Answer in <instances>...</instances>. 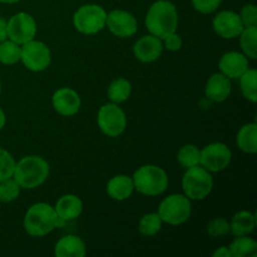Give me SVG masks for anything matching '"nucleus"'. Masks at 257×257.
Instances as JSON below:
<instances>
[{
  "mask_svg": "<svg viewBox=\"0 0 257 257\" xmlns=\"http://www.w3.org/2000/svg\"><path fill=\"white\" fill-rule=\"evenodd\" d=\"M65 223L57 215L54 206L45 202H37L30 206L23 218L24 231L32 237H44L55 228L64 227Z\"/></svg>",
  "mask_w": 257,
  "mask_h": 257,
  "instance_id": "obj_1",
  "label": "nucleus"
},
{
  "mask_svg": "<svg viewBox=\"0 0 257 257\" xmlns=\"http://www.w3.org/2000/svg\"><path fill=\"white\" fill-rule=\"evenodd\" d=\"M145 24L150 34L163 39L171 33L177 32V8L170 0H157L148 8Z\"/></svg>",
  "mask_w": 257,
  "mask_h": 257,
  "instance_id": "obj_2",
  "label": "nucleus"
},
{
  "mask_svg": "<svg viewBox=\"0 0 257 257\" xmlns=\"http://www.w3.org/2000/svg\"><path fill=\"white\" fill-rule=\"evenodd\" d=\"M50 166L45 158L30 155L20 158L15 163L13 178L22 190H34L40 187L48 180Z\"/></svg>",
  "mask_w": 257,
  "mask_h": 257,
  "instance_id": "obj_3",
  "label": "nucleus"
},
{
  "mask_svg": "<svg viewBox=\"0 0 257 257\" xmlns=\"http://www.w3.org/2000/svg\"><path fill=\"white\" fill-rule=\"evenodd\" d=\"M135 191L148 197H156L167 191L170 178L167 172L157 165H143L132 176Z\"/></svg>",
  "mask_w": 257,
  "mask_h": 257,
  "instance_id": "obj_4",
  "label": "nucleus"
},
{
  "mask_svg": "<svg viewBox=\"0 0 257 257\" xmlns=\"http://www.w3.org/2000/svg\"><path fill=\"white\" fill-rule=\"evenodd\" d=\"M183 195L191 201H202L210 196L213 188L212 173L202 166H195L186 170L182 177Z\"/></svg>",
  "mask_w": 257,
  "mask_h": 257,
  "instance_id": "obj_5",
  "label": "nucleus"
},
{
  "mask_svg": "<svg viewBox=\"0 0 257 257\" xmlns=\"http://www.w3.org/2000/svg\"><path fill=\"white\" fill-rule=\"evenodd\" d=\"M192 201L183 193H172L161 201L157 213L163 223L181 226L190 220L192 215Z\"/></svg>",
  "mask_w": 257,
  "mask_h": 257,
  "instance_id": "obj_6",
  "label": "nucleus"
},
{
  "mask_svg": "<svg viewBox=\"0 0 257 257\" xmlns=\"http://www.w3.org/2000/svg\"><path fill=\"white\" fill-rule=\"evenodd\" d=\"M73 27L78 33L94 35L105 28L107 12L98 4H84L73 14Z\"/></svg>",
  "mask_w": 257,
  "mask_h": 257,
  "instance_id": "obj_7",
  "label": "nucleus"
},
{
  "mask_svg": "<svg viewBox=\"0 0 257 257\" xmlns=\"http://www.w3.org/2000/svg\"><path fill=\"white\" fill-rule=\"evenodd\" d=\"M97 124L103 135L109 138H117L127 128V115L119 104L107 103L98 110Z\"/></svg>",
  "mask_w": 257,
  "mask_h": 257,
  "instance_id": "obj_8",
  "label": "nucleus"
},
{
  "mask_svg": "<svg viewBox=\"0 0 257 257\" xmlns=\"http://www.w3.org/2000/svg\"><path fill=\"white\" fill-rule=\"evenodd\" d=\"M20 62L30 72H44L52 63V52L44 42L34 38L22 45Z\"/></svg>",
  "mask_w": 257,
  "mask_h": 257,
  "instance_id": "obj_9",
  "label": "nucleus"
},
{
  "mask_svg": "<svg viewBox=\"0 0 257 257\" xmlns=\"http://www.w3.org/2000/svg\"><path fill=\"white\" fill-rule=\"evenodd\" d=\"M232 160V151L222 142H212L201 148L200 166L211 173L225 171Z\"/></svg>",
  "mask_w": 257,
  "mask_h": 257,
  "instance_id": "obj_10",
  "label": "nucleus"
},
{
  "mask_svg": "<svg viewBox=\"0 0 257 257\" xmlns=\"http://www.w3.org/2000/svg\"><path fill=\"white\" fill-rule=\"evenodd\" d=\"M8 39L23 45L37 37L38 25L34 17L25 12H19L7 20Z\"/></svg>",
  "mask_w": 257,
  "mask_h": 257,
  "instance_id": "obj_11",
  "label": "nucleus"
},
{
  "mask_svg": "<svg viewBox=\"0 0 257 257\" xmlns=\"http://www.w3.org/2000/svg\"><path fill=\"white\" fill-rule=\"evenodd\" d=\"M105 28L114 37L125 39L132 38L138 30V22L132 13L122 9H114L107 13Z\"/></svg>",
  "mask_w": 257,
  "mask_h": 257,
  "instance_id": "obj_12",
  "label": "nucleus"
},
{
  "mask_svg": "<svg viewBox=\"0 0 257 257\" xmlns=\"http://www.w3.org/2000/svg\"><path fill=\"white\" fill-rule=\"evenodd\" d=\"M245 28L240 14L232 10L218 12L212 19V29L222 39H235L238 38Z\"/></svg>",
  "mask_w": 257,
  "mask_h": 257,
  "instance_id": "obj_13",
  "label": "nucleus"
},
{
  "mask_svg": "<svg viewBox=\"0 0 257 257\" xmlns=\"http://www.w3.org/2000/svg\"><path fill=\"white\" fill-rule=\"evenodd\" d=\"M52 107L63 117H73L82 107V99L77 90L69 87H62L52 95Z\"/></svg>",
  "mask_w": 257,
  "mask_h": 257,
  "instance_id": "obj_14",
  "label": "nucleus"
},
{
  "mask_svg": "<svg viewBox=\"0 0 257 257\" xmlns=\"http://www.w3.org/2000/svg\"><path fill=\"white\" fill-rule=\"evenodd\" d=\"M250 68V59L242 52H226L218 60V70L230 78L231 80H237L246 70Z\"/></svg>",
  "mask_w": 257,
  "mask_h": 257,
  "instance_id": "obj_15",
  "label": "nucleus"
},
{
  "mask_svg": "<svg viewBox=\"0 0 257 257\" xmlns=\"http://www.w3.org/2000/svg\"><path fill=\"white\" fill-rule=\"evenodd\" d=\"M163 53L162 39L152 34L141 37L133 45V55L141 63H153L161 58Z\"/></svg>",
  "mask_w": 257,
  "mask_h": 257,
  "instance_id": "obj_16",
  "label": "nucleus"
},
{
  "mask_svg": "<svg viewBox=\"0 0 257 257\" xmlns=\"http://www.w3.org/2000/svg\"><path fill=\"white\" fill-rule=\"evenodd\" d=\"M231 79L222 73H213L205 85V97L212 103H223L231 94Z\"/></svg>",
  "mask_w": 257,
  "mask_h": 257,
  "instance_id": "obj_17",
  "label": "nucleus"
},
{
  "mask_svg": "<svg viewBox=\"0 0 257 257\" xmlns=\"http://www.w3.org/2000/svg\"><path fill=\"white\" fill-rule=\"evenodd\" d=\"M54 210L60 220H63L64 222L74 221L82 215L83 201L80 200L79 196L67 193V195H63L62 197L58 198L54 205Z\"/></svg>",
  "mask_w": 257,
  "mask_h": 257,
  "instance_id": "obj_18",
  "label": "nucleus"
},
{
  "mask_svg": "<svg viewBox=\"0 0 257 257\" xmlns=\"http://www.w3.org/2000/svg\"><path fill=\"white\" fill-rule=\"evenodd\" d=\"M107 195L117 202L127 201L135 192V183L131 176L115 175L107 182Z\"/></svg>",
  "mask_w": 257,
  "mask_h": 257,
  "instance_id": "obj_19",
  "label": "nucleus"
},
{
  "mask_svg": "<svg viewBox=\"0 0 257 257\" xmlns=\"http://www.w3.org/2000/svg\"><path fill=\"white\" fill-rule=\"evenodd\" d=\"M87 246L84 241L75 235H65L57 241L54 255L57 257H84Z\"/></svg>",
  "mask_w": 257,
  "mask_h": 257,
  "instance_id": "obj_20",
  "label": "nucleus"
},
{
  "mask_svg": "<svg viewBox=\"0 0 257 257\" xmlns=\"http://www.w3.org/2000/svg\"><path fill=\"white\" fill-rule=\"evenodd\" d=\"M236 145L241 152L255 155L257 152V124L256 122L241 125L236 135Z\"/></svg>",
  "mask_w": 257,
  "mask_h": 257,
  "instance_id": "obj_21",
  "label": "nucleus"
},
{
  "mask_svg": "<svg viewBox=\"0 0 257 257\" xmlns=\"http://www.w3.org/2000/svg\"><path fill=\"white\" fill-rule=\"evenodd\" d=\"M256 227V215L251 211H238L230 221V233L233 236H246Z\"/></svg>",
  "mask_w": 257,
  "mask_h": 257,
  "instance_id": "obj_22",
  "label": "nucleus"
},
{
  "mask_svg": "<svg viewBox=\"0 0 257 257\" xmlns=\"http://www.w3.org/2000/svg\"><path fill=\"white\" fill-rule=\"evenodd\" d=\"M132 93V84L125 78H115L114 80L110 82L107 89L108 99L115 104H122L127 102Z\"/></svg>",
  "mask_w": 257,
  "mask_h": 257,
  "instance_id": "obj_23",
  "label": "nucleus"
},
{
  "mask_svg": "<svg viewBox=\"0 0 257 257\" xmlns=\"http://www.w3.org/2000/svg\"><path fill=\"white\" fill-rule=\"evenodd\" d=\"M232 257L255 256L257 252V242L255 238L246 236H235L232 242L228 246Z\"/></svg>",
  "mask_w": 257,
  "mask_h": 257,
  "instance_id": "obj_24",
  "label": "nucleus"
},
{
  "mask_svg": "<svg viewBox=\"0 0 257 257\" xmlns=\"http://www.w3.org/2000/svg\"><path fill=\"white\" fill-rule=\"evenodd\" d=\"M240 39L241 52L248 59H257V25L255 27H245L238 35Z\"/></svg>",
  "mask_w": 257,
  "mask_h": 257,
  "instance_id": "obj_25",
  "label": "nucleus"
},
{
  "mask_svg": "<svg viewBox=\"0 0 257 257\" xmlns=\"http://www.w3.org/2000/svg\"><path fill=\"white\" fill-rule=\"evenodd\" d=\"M240 90L242 93L243 98L248 102H257V70L255 68H248L240 78Z\"/></svg>",
  "mask_w": 257,
  "mask_h": 257,
  "instance_id": "obj_26",
  "label": "nucleus"
},
{
  "mask_svg": "<svg viewBox=\"0 0 257 257\" xmlns=\"http://www.w3.org/2000/svg\"><path fill=\"white\" fill-rule=\"evenodd\" d=\"M163 221L157 212H148L141 217L138 222V232L145 237H153L161 232Z\"/></svg>",
  "mask_w": 257,
  "mask_h": 257,
  "instance_id": "obj_27",
  "label": "nucleus"
},
{
  "mask_svg": "<svg viewBox=\"0 0 257 257\" xmlns=\"http://www.w3.org/2000/svg\"><path fill=\"white\" fill-rule=\"evenodd\" d=\"M22 45L17 44L10 39H5L0 43V63L4 65H14L20 62Z\"/></svg>",
  "mask_w": 257,
  "mask_h": 257,
  "instance_id": "obj_28",
  "label": "nucleus"
},
{
  "mask_svg": "<svg viewBox=\"0 0 257 257\" xmlns=\"http://www.w3.org/2000/svg\"><path fill=\"white\" fill-rule=\"evenodd\" d=\"M200 157L201 150L192 143L183 145L177 152V162L186 170L200 165Z\"/></svg>",
  "mask_w": 257,
  "mask_h": 257,
  "instance_id": "obj_29",
  "label": "nucleus"
},
{
  "mask_svg": "<svg viewBox=\"0 0 257 257\" xmlns=\"http://www.w3.org/2000/svg\"><path fill=\"white\" fill-rule=\"evenodd\" d=\"M20 186L13 177L0 181V202L10 203L20 196Z\"/></svg>",
  "mask_w": 257,
  "mask_h": 257,
  "instance_id": "obj_30",
  "label": "nucleus"
},
{
  "mask_svg": "<svg viewBox=\"0 0 257 257\" xmlns=\"http://www.w3.org/2000/svg\"><path fill=\"white\" fill-rule=\"evenodd\" d=\"M15 163L17 161L13 157L12 153L0 146V181L13 177Z\"/></svg>",
  "mask_w": 257,
  "mask_h": 257,
  "instance_id": "obj_31",
  "label": "nucleus"
},
{
  "mask_svg": "<svg viewBox=\"0 0 257 257\" xmlns=\"http://www.w3.org/2000/svg\"><path fill=\"white\" fill-rule=\"evenodd\" d=\"M206 231L213 238L223 237L230 233V221L223 217H215L207 223Z\"/></svg>",
  "mask_w": 257,
  "mask_h": 257,
  "instance_id": "obj_32",
  "label": "nucleus"
},
{
  "mask_svg": "<svg viewBox=\"0 0 257 257\" xmlns=\"http://www.w3.org/2000/svg\"><path fill=\"white\" fill-rule=\"evenodd\" d=\"M196 12L201 14H212L220 8L222 0H191Z\"/></svg>",
  "mask_w": 257,
  "mask_h": 257,
  "instance_id": "obj_33",
  "label": "nucleus"
},
{
  "mask_svg": "<svg viewBox=\"0 0 257 257\" xmlns=\"http://www.w3.org/2000/svg\"><path fill=\"white\" fill-rule=\"evenodd\" d=\"M240 18L245 27H255L257 25V7L252 3L245 4L240 12Z\"/></svg>",
  "mask_w": 257,
  "mask_h": 257,
  "instance_id": "obj_34",
  "label": "nucleus"
},
{
  "mask_svg": "<svg viewBox=\"0 0 257 257\" xmlns=\"http://www.w3.org/2000/svg\"><path fill=\"white\" fill-rule=\"evenodd\" d=\"M162 44H163V49H167L168 52H178V50L182 48L183 42L181 35L178 34L177 32H175L168 34L166 38H163Z\"/></svg>",
  "mask_w": 257,
  "mask_h": 257,
  "instance_id": "obj_35",
  "label": "nucleus"
},
{
  "mask_svg": "<svg viewBox=\"0 0 257 257\" xmlns=\"http://www.w3.org/2000/svg\"><path fill=\"white\" fill-rule=\"evenodd\" d=\"M212 257H232L228 246H221L212 252Z\"/></svg>",
  "mask_w": 257,
  "mask_h": 257,
  "instance_id": "obj_36",
  "label": "nucleus"
},
{
  "mask_svg": "<svg viewBox=\"0 0 257 257\" xmlns=\"http://www.w3.org/2000/svg\"><path fill=\"white\" fill-rule=\"evenodd\" d=\"M8 39V24L4 18L0 17V43Z\"/></svg>",
  "mask_w": 257,
  "mask_h": 257,
  "instance_id": "obj_37",
  "label": "nucleus"
},
{
  "mask_svg": "<svg viewBox=\"0 0 257 257\" xmlns=\"http://www.w3.org/2000/svg\"><path fill=\"white\" fill-rule=\"evenodd\" d=\"M5 124H7V114H5L4 109L0 107V131L5 127Z\"/></svg>",
  "mask_w": 257,
  "mask_h": 257,
  "instance_id": "obj_38",
  "label": "nucleus"
},
{
  "mask_svg": "<svg viewBox=\"0 0 257 257\" xmlns=\"http://www.w3.org/2000/svg\"><path fill=\"white\" fill-rule=\"evenodd\" d=\"M19 2L20 0H0V3H3V4H17Z\"/></svg>",
  "mask_w": 257,
  "mask_h": 257,
  "instance_id": "obj_39",
  "label": "nucleus"
},
{
  "mask_svg": "<svg viewBox=\"0 0 257 257\" xmlns=\"http://www.w3.org/2000/svg\"><path fill=\"white\" fill-rule=\"evenodd\" d=\"M0 93H2V82H0Z\"/></svg>",
  "mask_w": 257,
  "mask_h": 257,
  "instance_id": "obj_40",
  "label": "nucleus"
}]
</instances>
